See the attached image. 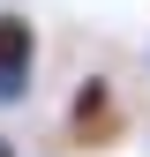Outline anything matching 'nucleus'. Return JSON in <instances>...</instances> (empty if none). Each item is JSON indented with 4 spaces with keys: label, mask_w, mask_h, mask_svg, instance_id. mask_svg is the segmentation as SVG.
Here are the masks:
<instances>
[{
    "label": "nucleus",
    "mask_w": 150,
    "mask_h": 157,
    "mask_svg": "<svg viewBox=\"0 0 150 157\" xmlns=\"http://www.w3.org/2000/svg\"><path fill=\"white\" fill-rule=\"evenodd\" d=\"M128 135V105H120V90H112V75H83L68 97V142L75 150H112Z\"/></svg>",
    "instance_id": "1"
},
{
    "label": "nucleus",
    "mask_w": 150,
    "mask_h": 157,
    "mask_svg": "<svg viewBox=\"0 0 150 157\" xmlns=\"http://www.w3.org/2000/svg\"><path fill=\"white\" fill-rule=\"evenodd\" d=\"M0 157H15V142H8V135H0Z\"/></svg>",
    "instance_id": "4"
},
{
    "label": "nucleus",
    "mask_w": 150,
    "mask_h": 157,
    "mask_svg": "<svg viewBox=\"0 0 150 157\" xmlns=\"http://www.w3.org/2000/svg\"><path fill=\"white\" fill-rule=\"evenodd\" d=\"M30 60H38L30 15H23V8H0V75H15V67H30Z\"/></svg>",
    "instance_id": "2"
},
{
    "label": "nucleus",
    "mask_w": 150,
    "mask_h": 157,
    "mask_svg": "<svg viewBox=\"0 0 150 157\" xmlns=\"http://www.w3.org/2000/svg\"><path fill=\"white\" fill-rule=\"evenodd\" d=\"M30 97V67H15V75H0V105H23Z\"/></svg>",
    "instance_id": "3"
}]
</instances>
